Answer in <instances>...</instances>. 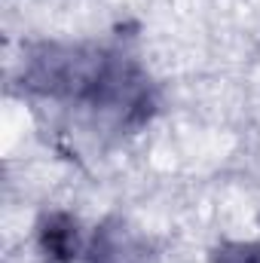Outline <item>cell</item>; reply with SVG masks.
Here are the masks:
<instances>
[{
    "instance_id": "6da1fadb",
    "label": "cell",
    "mask_w": 260,
    "mask_h": 263,
    "mask_svg": "<svg viewBox=\"0 0 260 263\" xmlns=\"http://www.w3.org/2000/svg\"><path fill=\"white\" fill-rule=\"evenodd\" d=\"M25 86L49 98L89 104L120 120L144 114L147 80L120 55L86 46H43L25 65Z\"/></svg>"
},
{
    "instance_id": "7a4b0ae2",
    "label": "cell",
    "mask_w": 260,
    "mask_h": 263,
    "mask_svg": "<svg viewBox=\"0 0 260 263\" xmlns=\"http://www.w3.org/2000/svg\"><path fill=\"white\" fill-rule=\"evenodd\" d=\"M37 236H40V251L52 263H73L83 254L77 220H70L67 214H49V217H43Z\"/></svg>"
},
{
    "instance_id": "3957f363",
    "label": "cell",
    "mask_w": 260,
    "mask_h": 263,
    "mask_svg": "<svg viewBox=\"0 0 260 263\" xmlns=\"http://www.w3.org/2000/svg\"><path fill=\"white\" fill-rule=\"evenodd\" d=\"M214 263H260V245H227L214 254Z\"/></svg>"
}]
</instances>
